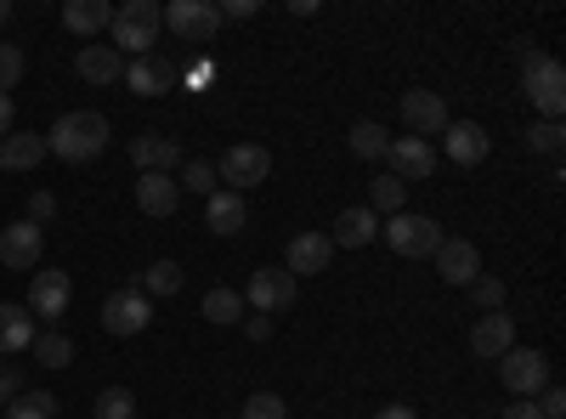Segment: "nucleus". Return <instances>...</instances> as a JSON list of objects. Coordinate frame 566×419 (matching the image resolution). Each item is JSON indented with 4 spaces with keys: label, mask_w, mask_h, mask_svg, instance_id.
<instances>
[{
    "label": "nucleus",
    "mask_w": 566,
    "mask_h": 419,
    "mask_svg": "<svg viewBox=\"0 0 566 419\" xmlns=\"http://www.w3.org/2000/svg\"><path fill=\"white\" fill-rule=\"evenodd\" d=\"M45 148H52L63 165H91L108 148V119L97 108H74V114H63L52 130H45Z\"/></svg>",
    "instance_id": "obj_1"
},
{
    "label": "nucleus",
    "mask_w": 566,
    "mask_h": 419,
    "mask_svg": "<svg viewBox=\"0 0 566 419\" xmlns=\"http://www.w3.org/2000/svg\"><path fill=\"white\" fill-rule=\"evenodd\" d=\"M108 45L125 57V52H136V57H148L154 45H159V34H165V7L159 0H125V7L114 12V23H108Z\"/></svg>",
    "instance_id": "obj_2"
},
{
    "label": "nucleus",
    "mask_w": 566,
    "mask_h": 419,
    "mask_svg": "<svg viewBox=\"0 0 566 419\" xmlns=\"http://www.w3.org/2000/svg\"><path fill=\"white\" fill-rule=\"evenodd\" d=\"M380 239H386L397 255H408V261H431V255H437V244H442V227H437L431 216L397 210V216H386V221H380Z\"/></svg>",
    "instance_id": "obj_3"
},
{
    "label": "nucleus",
    "mask_w": 566,
    "mask_h": 419,
    "mask_svg": "<svg viewBox=\"0 0 566 419\" xmlns=\"http://www.w3.org/2000/svg\"><path fill=\"white\" fill-rule=\"evenodd\" d=\"M522 85H527V103H533L544 119H560V108H566V69H560L549 52H527Z\"/></svg>",
    "instance_id": "obj_4"
},
{
    "label": "nucleus",
    "mask_w": 566,
    "mask_h": 419,
    "mask_svg": "<svg viewBox=\"0 0 566 419\" xmlns=\"http://www.w3.org/2000/svg\"><path fill=\"white\" fill-rule=\"evenodd\" d=\"M499 380H504V391H510L515 402H533V397L549 386V357H544L538 346H510V352L499 357Z\"/></svg>",
    "instance_id": "obj_5"
},
{
    "label": "nucleus",
    "mask_w": 566,
    "mask_h": 419,
    "mask_svg": "<svg viewBox=\"0 0 566 419\" xmlns=\"http://www.w3.org/2000/svg\"><path fill=\"white\" fill-rule=\"evenodd\" d=\"M165 29L181 34L187 45H210L216 29H221V7H216V0H170V7H165Z\"/></svg>",
    "instance_id": "obj_6"
},
{
    "label": "nucleus",
    "mask_w": 566,
    "mask_h": 419,
    "mask_svg": "<svg viewBox=\"0 0 566 419\" xmlns=\"http://www.w3.org/2000/svg\"><path fill=\"white\" fill-rule=\"evenodd\" d=\"M40 255H45V227H34L29 216L12 221V227H0V266H12V272H29V277H34Z\"/></svg>",
    "instance_id": "obj_7"
},
{
    "label": "nucleus",
    "mask_w": 566,
    "mask_h": 419,
    "mask_svg": "<svg viewBox=\"0 0 566 419\" xmlns=\"http://www.w3.org/2000/svg\"><path fill=\"white\" fill-rule=\"evenodd\" d=\"M266 176H272V154L255 148V143H239V148H227V154H221V181H227L232 193L261 188Z\"/></svg>",
    "instance_id": "obj_8"
},
{
    "label": "nucleus",
    "mask_w": 566,
    "mask_h": 419,
    "mask_svg": "<svg viewBox=\"0 0 566 419\" xmlns=\"http://www.w3.org/2000/svg\"><path fill=\"white\" fill-rule=\"evenodd\" d=\"M244 306H255L261 317H272V312H290V306H295V277L283 272V266H261V272H250Z\"/></svg>",
    "instance_id": "obj_9"
},
{
    "label": "nucleus",
    "mask_w": 566,
    "mask_h": 419,
    "mask_svg": "<svg viewBox=\"0 0 566 419\" xmlns=\"http://www.w3.org/2000/svg\"><path fill=\"white\" fill-rule=\"evenodd\" d=\"M69 301H74V277L69 272H34V284H29V312L45 317L57 329V323L69 317Z\"/></svg>",
    "instance_id": "obj_10"
},
{
    "label": "nucleus",
    "mask_w": 566,
    "mask_h": 419,
    "mask_svg": "<svg viewBox=\"0 0 566 419\" xmlns=\"http://www.w3.org/2000/svg\"><path fill=\"white\" fill-rule=\"evenodd\" d=\"M148 323H154V306H148V295H142V290H114L103 301V329L108 335H142Z\"/></svg>",
    "instance_id": "obj_11"
},
{
    "label": "nucleus",
    "mask_w": 566,
    "mask_h": 419,
    "mask_svg": "<svg viewBox=\"0 0 566 419\" xmlns=\"http://www.w3.org/2000/svg\"><path fill=\"white\" fill-rule=\"evenodd\" d=\"M437 272H442V284H453V290H470L482 277V250L470 244V239H442L437 244Z\"/></svg>",
    "instance_id": "obj_12"
},
{
    "label": "nucleus",
    "mask_w": 566,
    "mask_h": 419,
    "mask_svg": "<svg viewBox=\"0 0 566 419\" xmlns=\"http://www.w3.org/2000/svg\"><path fill=\"white\" fill-rule=\"evenodd\" d=\"M402 125L419 136V143L442 136V130H448V103H442V91H408V97H402Z\"/></svg>",
    "instance_id": "obj_13"
},
{
    "label": "nucleus",
    "mask_w": 566,
    "mask_h": 419,
    "mask_svg": "<svg viewBox=\"0 0 566 419\" xmlns=\"http://www.w3.org/2000/svg\"><path fill=\"white\" fill-rule=\"evenodd\" d=\"M386 165H391V176L408 188V181H424V176L437 170V148H431V143H419V136H391Z\"/></svg>",
    "instance_id": "obj_14"
},
{
    "label": "nucleus",
    "mask_w": 566,
    "mask_h": 419,
    "mask_svg": "<svg viewBox=\"0 0 566 419\" xmlns=\"http://www.w3.org/2000/svg\"><path fill=\"white\" fill-rule=\"evenodd\" d=\"M510 346H515V317H504V312H482L476 323H470V352H476L482 363H499Z\"/></svg>",
    "instance_id": "obj_15"
},
{
    "label": "nucleus",
    "mask_w": 566,
    "mask_h": 419,
    "mask_svg": "<svg viewBox=\"0 0 566 419\" xmlns=\"http://www.w3.org/2000/svg\"><path fill=\"white\" fill-rule=\"evenodd\" d=\"M328 261H335V244H328V232H295L290 250H283V272L290 277H312V272H328Z\"/></svg>",
    "instance_id": "obj_16"
},
{
    "label": "nucleus",
    "mask_w": 566,
    "mask_h": 419,
    "mask_svg": "<svg viewBox=\"0 0 566 419\" xmlns=\"http://www.w3.org/2000/svg\"><path fill=\"white\" fill-rule=\"evenodd\" d=\"M125 85L136 91V97H165V91H176V85H181V69H176V63H165L159 52H148V57H136V63L125 69Z\"/></svg>",
    "instance_id": "obj_17"
},
{
    "label": "nucleus",
    "mask_w": 566,
    "mask_h": 419,
    "mask_svg": "<svg viewBox=\"0 0 566 419\" xmlns=\"http://www.w3.org/2000/svg\"><path fill=\"white\" fill-rule=\"evenodd\" d=\"M74 74H80L85 85H119V80H125V57L114 52V45L85 40L80 52H74Z\"/></svg>",
    "instance_id": "obj_18"
},
{
    "label": "nucleus",
    "mask_w": 566,
    "mask_h": 419,
    "mask_svg": "<svg viewBox=\"0 0 566 419\" xmlns=\"http://www.w3.org/2000/svg\"><path fill=\"white\" fill-rule=\"evenodd\" d=\"M488 130L476 125V119H448V130H442V154L453 159V165H482L488 159Z\"/></svg>",
    "instance_id": "obj_19"
},
{
    "label": "nucleus",
    "mask_w": 566,
    "mask_h": 419,
    "mask_svg": "<svg viewBox=\"0 0 566 419\" xmlns=\"http://www.w3.org/2000/svg\"><path fill=\"white\" fill-rule=\"evenodd\" d=\"M176 205H181V188H176L170 170H142L136 176V210L142 216H176Z\"/></svg>",
    "instance_id": "obj_20"
},
{
    "label": "nucleus",
    "mask_w": 566,
    "mask_h": 419,
    "mask_svg": "<svg viewBox=\"0 0 566 419\" xmlns=\"http://www.w3.org/2000/svg\"><path fill=\"white\" fill-rule=\"evenodd\" d=\"M130 165L136 170H181V143L176 136H165V130H142L136 143H130Z\"/></svg>",
    "instance_id": "obj_21"
},
{
    "label": "nucleus",
    "mask_w": 566,
    "mask_h": 419,
    "mask_svg": "<svg viewBox=\"0 0 566 419\" xmlns=\"http://www.w3.org/2000/svg\"><path fill=\"white\" fill-rule=\"evenodd\" d=\"M374 239H380V216H374L368 205L340 210V216H335V232H328V244H335V250H363V244H374Z\"/></svg>",
    "instance_id": "obj_22"
},
{
    "label": "nucleus",
    "mask_w": 566,
    "mask_h": 419,
    "mask_svg": "<svg viewBox=\"0 0 566 419\" xmlns=\"http://www.w3.org/2000/svg\"><path fill=\"white\" fill-rule=\"evenodd\" d=\"M244 221H250V205H244V193L216 188V193L205 199V227L216 232V239H232V232H244Z\"/></svg>",
    "instance_id": "obj_23"
},
{
    "label": "nucleus",
    "mask_w": 566,
    "mask_h": 419,
    "mask_svg": "<svg viewBox=\"0 0 566 419\" xmlns=\"http://www.w3.org/2000/svg\"><path fill=\"white\" fill-rule=\"evenodd\" d=\"M34 346V312L18 301H0V357H18Z\"/></svg>",
    "instance_id": "obj_24"
},
{
    "label": "nucleus",
    "mask_w": 566,
    "mask_h": 419,
    "mask_svg": "<svg viewBox=\"0 0 566 419\" xmlns=\"http://www.w3.org/2000/svg\"><path fill=\"white\" fill-rule=\"evenodd\" d=\"M45 154H52V148H45V136H34V130L0 136V170H40Z\"/></svg>",
    "instance_id": "obj_25"
},
{
    "label": "nucleus",
    "mask_w": 566,
    "mask_h": 419,
    "mask_svg": "<svg viewBox=\"0 0 566 419\" xmlns=\"http://www.w3.org/2000/svg\"><path fill=\"white\" fill-rule=\"evenodd\" d=\"M108 23H114V7H108V0H69V7H63V29H74L80 40L103 34Z\"/></svg>",
    "instance_id": "obj_26"
},
{
    "label": "nucleus",
    "mask_w": 566,
    "mask_h": 419,
    "mask_svg": "<svg viewBox=\"0 0 566 419\" xmlns=\"http://www.w3.org/2000/svg\"><path fill=\"white\" fill-rule=\"evenodd\" d=\"M386 148H391V130L380 125V119H357L352 125V159H386Z\"/></svg>",
    "instance_id": "obj_27"
},
{
    "label": "nucleus",
    "mask_w": 566,
    "mask_h": 419,
    "mask_svg": "<svg viewBox=\"0 0 566 419\" xmlns=\"http://www.w3.org/2000/svg\"><path fill=\"white\" fill-rule=\"evenodd\" d=\"M205 317L216 323V329H227V323H244V295L227 290V284H216V290L205 295Z\"/></svg>",
    "instance_id": "obj_28"
},
{
    "label": "nucleus",
    "mask_w": 566,
    "mask_h": 419,
    "mask_svg": "<svg viewBox=\"0 0 566 419\" xmlns=\"http://www.w3.org/2000/svg\"><path fill=\"white\" fill-rule=\"evenodd\" d=\"M29 352H34V363H40V368H69V363H74V341H69L63 329L34 335V346H29Z\"/></svg>",
    "instance_id": "obj_29"
},
{
    "label": "nucleus",
    "mask_w": 566,
    "mask_h": 419,
    "mask_svg": "<svg viewBox=\"0 0 566 419\" xmlns=\"http://www.w3.org/2000/svg\"><path fill=\"white\" fill-rule=\"evenodd\" d=\"M0 419H57V397L52 391H18L0 408Z\"/></svg>",
    "instance_id": "obj_30"
},
{
    "label": "nucleus",
    "mask_w": 566,
    "mask_h": 419,
    "mask_svg": "<svg viewBox=\"0 0 566 419\" xmlns=\"http://www.w3.org/2000/svg\"><path fill=\"white\" fill-rule=\"evenodd\" d=\"M181 284H187V272H181L176 261H154L148 272H142V284H136V290H142V295H176Z\"/></svg>",
    "instance_id": "obj_31"
},
{
    "label": "nucleus",
    "mask_w": 566,
    "mask_h": 419,
    "mask_svg": "<svg viewBox=\"0 0 566 419\" xmlns=\"http://www.w3.org/2000/svg\"><path fill=\"white\" fill-rule=\"evenodd\" d=\"M91 419H136V397H130V386H108V391H97V402H91Z\"/></svg>",
    "instance_id": "obj_32"
},
{
    "label": "nucleus",
    "mask_w": 566,
    "mask_h": 419,
    "mask_svg": "<svg viewBox=\"0 0 566 419\" xmlns=\"http://www.w3.org/2000/svg\"><path fill=\"white\" fill-rule=\"evenodd\" d=\"M176 188H181V193L210 199V193H216V165H210V159H187V165H181V176H176Z\"/></svg>",
    "instance_id": "obj_33"
},
{
    "label": "nucleus",
    "mask_w": 566,
    "mask_h": 419,
    "mask_svg": "<svg viewBox=\"0 0 566 419\" xmlns=\"http://www.w3.org/2000/svg\"><path fill=\"white\" fill-rule=\"evenodd\" d=\"M527 148H533V154H544V159H560V148H566L560 119H538V125L527 130Z\"/></svg>",
    "instance_id": "obj_34"
},
{
    "label": "nucleus",
    "mask_w": 566,
    "mask_h": 419,
    "mask_svg": "<svg viewBox=\"0 0 566 419\" xmlns=\"http://www.w3.org/2000/svg\"><path fill=\"white\" fill-rule=\"evenodd\" d=\"M368 199H374V205H368L374 216H397V210H402V199H408V188H402L397 176H380V181L368 188Z\"/></svg>",
    "instance_id": "obj_35"
},
{
    "label": "nucleus",
    "mask_w": 566,
    "mask_h": 419,
    "mask_svg": "<svg viewBox=\"0 0 566 419\" xmlns=\"http://www.w3.org/2000/svg\"><path fill=\"white\" fill-rule=\"evenodd\" d=\"M239 419H290V402H283L277 391H255V397L244 402Z\"/></svg>",
    "instance_id": "obj_36"
},
{
    "label": "nucleus",
    "mask_w": 566,
    "mask_h": 419,
    "mask_svg": "<svg viewBox=\"0 0 566 419\" xmlns=\"http://www.w3.org/2000/svg\"><path fill=\"white\" fill-rule=\"evenodd\" d=\"M18 80H23V45H0V91L12 97Z\"/></svg>",
    "instance_id": "obj_37"
},
{
    "label": "nucleus",
    "mask_w": 566,
    "mask_h": 419,
    "mask_svg": "<svg viewBox=\"0 0 566 419\" xmlns=\"http://www.w3.org/2000/svg\"><path fill=\"white\" fill-rule=\"evenodd\" d=\"M470 295H476V306L482 312H504V284H499V277H476V284H470Z\"/></svg>",
    "instance_id": "obj_38"
},
{
    "label": "nucleus",
    "mask_w": 566,
    "mask_h": 419,
    "mask_svg": "<svg viewBox=\"0 0 566 419\" xmlns=\"http://www.w3.org/2000/svg\"><path fill=\"white\" fill-rule=\"evenodd\" d=\"M52 216H57V193H45V188H34V193H29V221H34V227H45V221H52Z\"/></svg>",
    "instance_id": "obj_39"
},
{
    "label": "nucleus",
    "mask_w": 566,
    "mask_h": 419,
    "mask_svg": "<svg viewBox=\"0 0 566 419\" xmlns=\"http://www.w3.org/2000/svg\"><path fill=\"white\" fill-rule=\"evenodd\" d=\"M18 391H29V386H23V368H18V363H0V408H7Z\"/></svg>",
    "instance_id": "obj_40"
},
{
    "label": "nucleus",
    "mask_w": 566,
    "mask_h": 419,
    "mask_svg": "<svg viewBox=\"0 0 566 419\" xmlns=\"http://www.w3.org/2000/svg\"><path fill=\"white\" fill-rule=\"evenodd\" d=\"M210 80H216V63H210V57H199L193 69H187V74H181V85H187V91H205Z\"/></svg>",
    "instance_id": "obj_41"
},
{
    "label": "nucleus",
    "mask_w": 566,
    "mask_h": 419,
    "mask_svg": "<svg viewBox=\"0 0 566 419\" xmlns=\"http://www.w3.org/2000/svg\"><path fill=\"white\" fill-rule=\"evenodd\" d=\"M244 18H255V0H227L221 7V23H244Z\"/></svg>",
    "instance_id": "obj_42"
},
{
    "label": "nucleus",
    "mask_w": 566,
    "mask_h": 419,
    "mask_svg": "<svg viewBox=\"0 0 566 419\" xmlns=\"http://www.w3.org/2000/svg\"><path fill=\"white\" fill-rule=\"evenodd\" d=\"M244 335H250L255 346H261V341H272V317H261V312H255V317H244Z\"/></svg>",
    "instance_id": "obj_43"
},
{
    "label": "nucleus",
    "mask_w": 566,
    "mask_h": 419,
    "mask_svg": "<svg viewBox=\"0 0 566 419\" xmlns=\"http://www.w3.org/2000/svg\"><path fill=\"white\" fill-rule=\"evenodd\" d=\"M12 119H18V103L0 91V136H12Z\"/></svg>",
    "instance_id": "obj_44"
},
{
    "label": "nucleus",
    "mask_w": 566,
    "mask_h": 419,
    "mask_svg": "<svg viewBox=\"0 0 566 419\" xmlns=\"http://www.w3.org/2000/svg\"><path fill=\"white\" fill-rule=\"evenodd\" d=\"M374 419H419V408H408V402H386Z\"/></svg>",
    "instance_id": "obj_45"
},
{
    "label": "nucleus",
    "mask_w": 566,
    "mask_h": 419,
    "mask_svg": "<svg viewBox=\"0 0 566 419\" xmlns=\"http://www.w3.org/2000/svg\"><path fill=\"white\" fill-rule=\"evenodd\" d=\"M499 419H544V413H538V408H533V402H515V408H504V413H499Z\"/></svg>",
    "instance_id": "obj_46"
},
{
    "label": "nucleus",
    "mask_w": 566,
    "mask_h": 419,
    "mask_svg": "<svg viewBox=\"0 0 566 419\" xmlns=\"http://www.w3.org/2000/svg\"><path fill=\"white\" fill-rule=\"evenodd\" d=\"M0 23H12V0H0Z\"/></svg>",
    "instance_id": "obj_47"
}]
</instances>
